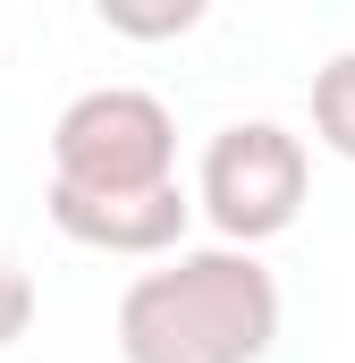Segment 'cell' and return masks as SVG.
<instances>
[{
	"label": "cell",
	"instance_id": "52a82bcc",
	"mask_svg": "<svg viewBox=\"0 0 355 363\" xmlns=\"http://www.w3.org/2000/svg\"><path fill=\"white\" fill-rule=\"evenodd\" d=\"M26 321H34V279L0 254V347H17V338H26Z\"/></svg>",
	"mask_w": 355,
	"mask_h": 363
},
{
	"label": "cell",
	"instance_id": "7a4b0ae2",
	"mask_svg": "<svg viewBox=\"0 0 355 363\" xmlns=\"http://www.w3.org/2000/svg\"><path fill=\"white\" fill-rule=\"evenodd\" d=\"M178 161V127L153 93L136 85H102L77 93L51 127V186L68 194H136V186H170Z\"/></svg>",
	"mask_w": 355,
	"mask_h": 363
},
{
	"label": "cell",
	"instance_id": "6da1fadb",
	"mask_svg": "<svg viewBox=\"0 0 355 363\" xmlns=\"http://www.w3.org/2000/svg\"><path fill=\"white\" fill-rule=\"evenodd\" d=\"M279 330V287L254 254H178L119 296L127 363H254Z\"/></svg>",
	"mask_w": 355,
	"mask_h": 363
},
{
	"label": "cell",
	"instance_id": "8992f818",
	"mask_svg": "<svg viewBox=\"0 0 355 363\" xmlns=\"http://www.w3.org/2000/svg\"><path fill=\"white\" fill-rule=\"evenodd\" d=\"M203 9L195 0H170V9H127V0H102V26H119V34H186Z\"/></svg>",
	"mask_w": 355,
	"mask_h": 363
},
{
	"label": "cell",
	"instance_id": "5b68a950",
	"mask_svg": "<svg viewBox=\"0 0 355 363\" xmlns=\"http://www.w3.org/2000/svg\"><path fill=\"white\" fill-rule=\"evenodd\" d=\"M313 127H322L330 152L355 161V51H339V60L313 77Z\"/></svg>",
	"mask_w": 355,
	"mask_h": 363
},
{
	"label": "cell",
	"instance_id": "277c9868",
	"mask_svg": "<svg viewBox=\"0 0 355 363\" xmlns=\"http://www.w3.org/2000/svg\"><path fill=\"white\" fill-rule=\"evenodd\" d=\"M51 220L77 245H102V254H161L186 228V194H178V178L136 186V194H68V186H51Z\"/></svg>",
	"mask_w": 355,
	"mask_h": 363
},
{
	"label": "cell",
	"instance_id": "3957f363",
	"mask_svg": "<svg viewBox=\"0 0 355 363\" xmlns=\"http://www.w3.org/2000/svg\"><path fill=\"white\" fill-rule=\"evenodd\" d=\"M296 203H305V144H296L288 127L237 118V127L212 135V152H203V211H212L237 245L279 237V228L296 220Z\"/></svg>",
	"mask_w": 355,
	"mask_h": 363
}]
</instances>
